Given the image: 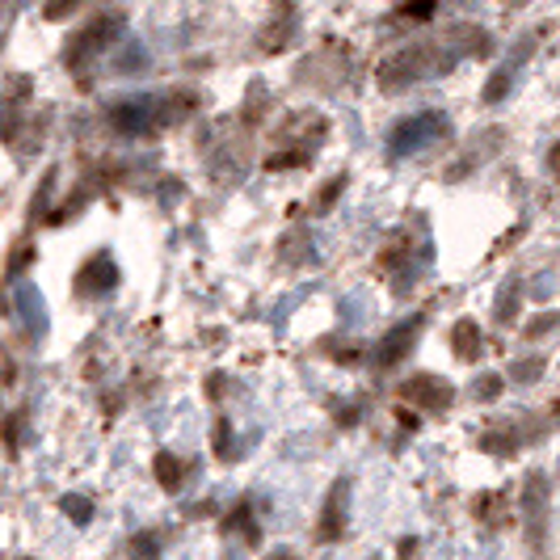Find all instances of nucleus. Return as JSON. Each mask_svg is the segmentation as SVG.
Wrapping results in <instances>:
<instances>
[{"instance_id":"1","label":"nucleus","mask_w":560,"mask_h":560,"mask_svg":"<svg viewBox=\"0 0 560 560\" xmlns=\"http://www.w3.org/2000/svg\"><path fill=\"white\" fill-rule=\"evenodd\" d=\"M405 396H409V400H413V396H421V400L434 396V405H447L451 388L447 384H439V380H413V384H405Z\"/></svg>"}]
</instances>
